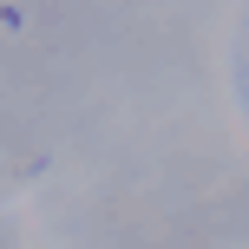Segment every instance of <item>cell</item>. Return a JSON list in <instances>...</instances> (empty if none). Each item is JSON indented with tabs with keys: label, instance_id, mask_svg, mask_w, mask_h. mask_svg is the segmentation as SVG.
<instances>
[]
</instances>
